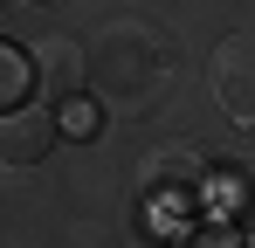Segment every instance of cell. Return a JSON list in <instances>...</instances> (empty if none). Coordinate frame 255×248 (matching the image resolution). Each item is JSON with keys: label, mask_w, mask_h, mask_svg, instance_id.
I'll return each mask as SVG.
<instances>
[{"label": "cell", "mask_w": 255, "mask_h": 248, "mask_svg": "<svg viewBox=\"0 0 255 248\" xmlns=\"http://www.w3.org/2000/svg\"><path fill=\"white\" fill-rule=\"evenodd\" d=\"M35 7H48V0H35Z\"/></svg>", "instance_id": "30bf717a"}, {"label": "cell", "mask_w": 255, "mask_h": 248, "mask_svg": "<svg viewBox=\"0 0 255 248\" xmlns=\"http://www.w3.org/2000/svg\"><path fill=\"white\" fill-rule=\"evenodd\" d=\"M214 207H221V221H228L235 235H255V179H228V172H221Z\"/></svg>", "instance_id": "5b68a950"}, {"label": "cell", "mask_w": 255, "mask_h": 248, "mask_svg": "<svg viewBox=\"0 0 255 248\" xmlns=\"http://www.w3.org/2000/svg\"><path fill=\"white\" fill-rule=\"evenodd\" d=\"M28 62H35V83H42L55 104H69V97L83 90V69H90V55H83V41H76V35H42Z\"/></svg>", "instance_id": "277c9868"}, {"label": "cell", "mask_w": 255, "mask_h": 248, "mask_svg": "<svg viewBox=\"0 0 255 248\" xmlns=\"http://www.w3.org/2000/svg\"><path fill=\"white\" fill-rule=\"evenodd\" d=\"M172 248H242V235H235L228 221H207V228H193V235H179Z\"/></svg>", "instance_id": "ba28073f"}, {"label": "cell", "mask_w": 255, "mask_h": 248, "mask_svg": "<svg viewBox=\"0 0 255 248\" xmlns=\"http://www.w3.org/2000/svg\"><path fill=\"white\" fill-rule=\"evenodd\" d=\"M249 159H255V124H249Z\"/></svg>", "instance_id": "9c48e42d"}, {"label": "cell", "mask_w": 255, "mask_h": 248, "mask_svg": "<svg viewBox=\"0 0 255 248\" xmlns=\"http://www.w3.org/2000/svg\"><path fill=\"white\" fill-rule=\"evenodd\" d=\"M28 83H35V62H28L21 48H7V41H0V118H7V111H21Z\"/></svg>", "instance_id": "8992f818"}, {"label": "cell", "mask_w": 255, "mask_h": 248, "mask_svg": "<svg viewBox=\"0 0 255 248\" xmlns=\"http://www.w3.org/2000/svg\"><path fill=\"white\" fill-rule=\"evenodd\" d=\"M55 111H7L0 118V165H42L48 152H55Z\"/></svg>", "instance_id": "3957f363"}, {"label": "cell", "mask_w": 255, "mask_h": 248, "mask_svg": "<svg viewBox=\"0 0 255 248\" xmlns=\"http://www.w3.org/2000/svg\"><path fill=\"white\" fill-rule=\"evenodd\" d=\"M214 97L228 118L255 124V35H228L214 48Z\"/></svg>", "instance_id": "7a4b0ae2"}, {"label": "cell", "mask_w": 255, "mask_h": 248, "mask_svg": "<svg viewBox=\"0 0 255 248\" xmlns=\"http://www.w3.org/2000/svg\"><path fill=\"white\" fill-rule=\"evenodd\" d=\"M249 248H255V242H249Z\"/></svg>", "instance_id": "8fae6325"}, {"label": "cell", "mask_w": 255, "mask_h": 248, "mask_svg": "<svg viewBox=\"0 0 255 248\" xmlns=\"http://www.w3.org/2000/svg\"><path fill=\"white\" fill-rule=\"evenodd\" d=\"M138 186L159 207H200V200H214V165L200 145H166L138 165Z\"/></svg>", "instance_id": "6da1fadb"}, {"label": "cell", "mask_w": 255, "mask_h": 248, "mask_svg": "<svg viewBox=\"0 0 255 248\" xmlns=\"http://www.w3.org/2000/svg\"><path fill=\"white\" fill-rule=\"evenodd\" d=\"M55 124H62V138H97V104H83V97H69Z\"/></svg>", "instance_id": "52a82bcc"}]
</instances>
